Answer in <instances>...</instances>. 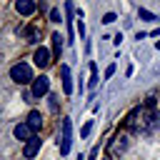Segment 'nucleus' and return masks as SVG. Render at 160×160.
Instances as JSON below:
<instances>
[{
	"instance_id": "1",
	"label": "nucleus",
	"mask_w": 160,
	"mask_h": 160,
	"mask_svg": "<svg viewBox=\"0 0 160 160\" xmlns=\"http://www.w3.org/2000/svg\"><path fill=\"white\" fill-rule=\"evenodd\" d=\"M10 80H15L18 85H28V82H32V80H35V78H32V68H30L25 60L15 62V65L10 68Z\"/></svg>"
},
{
	"instance_id": "2",
	"label": "nucleus",
	"mask_w": 160,
	"mask_h": 160,
	"mask_svg": "<svg viewBox=\"0 0 160 160\" xmlns=\"http://www.w3.org/2000/svg\"><path fill=\"white\" fill-rule=\"evenodd\" d=\"M70 142H72V122H70V118H62V125H60V140H58V145H60V155H68V152H70Z\"/></svg>"
},
{
	"instance_id": "3",
	"label": "nucleus",
	"mask_w": 160,
	"mask_h": 160,
	"mask_svg": "<svg viewBox=\"0 0 160 160\" xmlns=\"http://www.w3.org/2000/svg\"><path fill=\"white\" fill-rule=\"evenodd\" d=\"M48 92H50V78H45V75L35 78V80H32V88H30V95H32V98H42V95H48Z\"/></svg>"
},
{
	"instance_id": "4",
	"label": "nucleus",
	"mask_w": 160,
	"mask_h": 160,
	"mask_svg": "<svg viewBox=\"0 0 160 160\" xmlns=\"http://www.w3.org/2000/svg\"><path fill=\"white\" fill-rule=\"evenodd\" d=\"M12 132H15V138H18V140H22V142H28V140H32V138H35V130H32L28 122L15 125V130H12Z\"/></svg>"
},
{
	"instance_id": "5",
	"label": "nucleus",
	"mask_w": 160,
	"mask_h": 160,
	"mask_svg": "<svg viewBox=\"0 0 160 160\" xmlns=\"http://www.w3.org/2000/svg\"><path fill=\"white\" fill-rule=\"evenodd\" d=\"M32 60H35V65L38 68H48L52 60H50V50L48 48H38L35 50V55H32Z\"/></svg>"
},
{
	"instance_id": "6",
	"label": "nucleus",
	"mask_w": 160,
	"mask_h": 160,
	"mask_svg": "<svg viewBox=\"0 0 160 160\" xmlns=\"http://www.w3.org/2000/svg\"><path fill=\"white\" fill-rule=\"evenodd\" d=\"M60 78H62V92L70 95L72 92V75H70V68L68 65H60Z\"/></svg>"
},
{
	"instance_id": "7",
	"label": "nucleus",
	"mask_w": 160,
	"mask_h": 160,
	"mask_svg": "<svg viewBox=\"0 0 160 160\" xmlns=\"http://www.w3.org/2000/svg\"><path fill=\"white\" fill-rule=\"evenodd\" d=\"M40 145H42V140H40V138L28 140V142H25V148H22V155H25V158H35V155H38V150H40Z\"/></svg>"
},
{
	"instance_id": "8",
	"label": "nucleus",
	"mask_w": 160,
	"mask_h": 160,
	"mask_svg": "<svg viewBox=\"0 0 160 160\" xmlns=\"http://www.w3.org/2000/svg\"><path fill=\"white\" fill-rule=\"evenodd\" d=\"M15 10H18L20 15H32V12L38 10V5H35L32 0H18V2H15Z\"/></svg>"
},
{
	"instance_id": "9",
	"label": "nucleus",
	"mask_w": 160,
	"mask_h": 160,
	"mask_svg": "<svg viewBox=\"0 0 160 160\" xmlns=\"http://www.w3.org/2000/svg\"><path fill=\"white\" fill-rule=\"evenodd\" d=\"M28 125H30L32 130H40V128H42V115H40L38 110H30V115H28Z\"/></svg>"
},
{
	"instance_id": "10",
	"label": "nucleus",
	"mask_w": 160,
	"mask_h": 160,
	"mask_svg": "<svg viewBox=\"0 0 160 160\" xmlns=\"http://www.w3.org/2000/svg\"><path fill=\"white\" fill-rule=\"evenodd\" d=\"M60 52H62V38L55 32V35H52V55L60 58Z\"/></svg>"
},
{
	"instance_id": "11",
	"label": "nucleus",
	"mask_w": 160,
	"mask_h": 160,
	"mask_svg": "<svg viewBox=\"0 0 160 160\" xmlns=\"http://www.w3.org/2000/svg\"><path fill=\"white\" fill-rule=\"evenodd\" d=\"M138 12H140V18H145V20H150V22H152V20H158V18H155V15H152V12H148V10H145V8H140V10H138Z\"/></svg>"
},
{
	"instance_id": "12",
	"label": "nucleus",
	"mask_w": 160,
	"mask_h": 160,
	"mask_svg": "<svg viewBox=\"0 0 160 160\" xmlns=\"http://www.w3.org/2000/svg\"><path fill=\"white\" fill-rule=\"evenodd\" d=\"M50 20H52V22H60V10H58V8L50 10Z\"/></svg>"
},
{
	"instance_id": "13",
	"label": "nucleus",
	"mask_w": 160,
	"mask_h": 160,
	"mask_svg": "<svg viewBox=\"0 0 160 160\" xmlns=\"http://www.w3.org/2000/svg\"><path fill=\"white\" fill-rule=\"evenodd\" d=\"M112 20H115V12H105L102 15V22H112Z\"/></svg>"
},
{
	"instance_id": "14",
	"label": "nucleus",
	"mask_w": 160,
	"mask_h": 160,
	"mask_svg": "<svg viewBox=\"0 0 160 160\" xmlns=\"http://www.w3.org/2000/svg\"><path fill=\"white\" fill-rule=\"evenodd\" d=\"M78 30H80V38H82V35H85V25H82V15L78 18Z\"/></svg>"
},
{
	"instance_id": "15",
	"label": "nucleus",
	"mask_w": 160,
	"mask_h": 160,
	"mask_svg": "<svg viewBox=\"0 0 160 160\" xmlns=\"http://www.w3.org/2000/svg\"><path fill=\"white\" fill-rule=\"evenodd\" d=\"M115 75V65H108V70H105V78H112Z\"/></svg>"
}]
</instances>
